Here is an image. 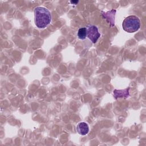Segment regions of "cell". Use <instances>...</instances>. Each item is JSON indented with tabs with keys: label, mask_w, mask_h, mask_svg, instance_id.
<instances>
[{
	"label": "cell",
	"mask_w": 146,
	"mask_h": 146,
	"mask_svg": "<svg viewBox=\"0 0 146 146\" xmlns=\"http://www.w3.org/2000/svg\"><path fill=\"white\" fill-rule=\"evenodd\" d=\"M34 13L35 24L38 28L44 29L51 23V15L47 8L36 7L34 10Z\"/></svg>",
	"instance_id": "1"
},
{
	"label": "cell",
	"mask_w": 146,
	"mask_h": 146,
	"mask_svg": "<svg viewBox=\"0 0 146 146\" xmlns=\"http://www.w3.org/2000/svg\"><path fill=\"white\" fill-rule=\"evenodd\" d=\"M87 37L94 43H95L98 39L100 36V34L99 33L98 29L94 25H88L86 27Z\"/></svg>",
	"instance_id": "3"
},
{
	"label": "cell",
	"mask_w": 146,
	"mask_h": 146,
	"mask_svg": "<svg viewBox=\"0 0 146 146\" xmlns=\"http://www.w3.org/2000/svg\"><path fill=\"white\" fill-rule=\"evenodd\" d=\"M78 37L82 40L85 39L87 37V29L86 27H82L79 29L77 33Z\"/></svg>",
	"instance_id": "6"
},
{
	"label": "cell",
	"mask_w": 146,
	"mask_h": 146,
	"mask_svg": "<svg viewBox=\"0 0 146 146\" xmlns=\"http://www.w3.org/2000/svg\"><path fill=\"white\" fill-rule=\"evenodd\" d=\"M128 90L129 88L125 89L124 90H115L113 91V94L115 99H117V98H120V97H127L129 95L128 93Z\"/></svg>",
	"instance_id": "5"
},
{
	"label": "cell",
	"mask_w": 146,
	"mask_h": 146,
	"mask_svg": "<svg viewBox=\"0 0 146 146\" xmlns=\"http://www.w3.org/2000/svg\"><path fill=\"white\" fill-rule=\"evenodd\" d=\"M122 27L123 30L127 33H135L140 27V19L135 15L128 16L123 20Z\"/></svg>",
	"instance_id": "2"
},
{
	"label": "cell",
	"mask_w": 146,
	"mask_h": 146,
	"mask_svg": "<svg viewBox=\"0 0 146 146\" xmlns=\"http://www.w3.org/2000/svg\"><path fill=\"white\" fill-rule=\"evenodd\" d=\"M76 129L79 134L84 136L88 133L89 127L88 125L86 122H80L76 125Z\"/></svg>",
	"instance_id": "4"
}]
</instances>
